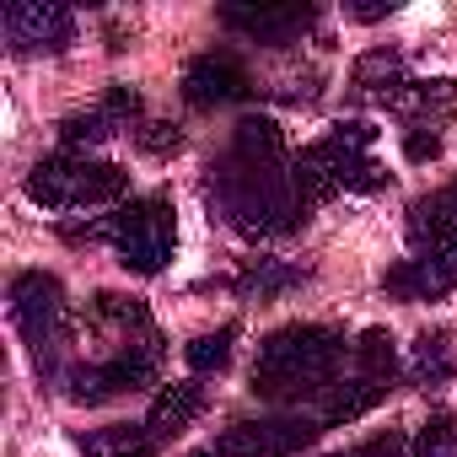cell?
Returning <instances> with one entry per match:
<instances>
[{"label": "cell", "instance_id": "6da1fadb", "mask_svg": "<svg viewBox=\"0 0 457 457\" xmlns=\"http://www.w3.org/2000/svg\"><path fill=\"white\" fill-rule=\"evenodd\" d=\"M210 199L248 237H286L307 220V199H302L286 156H270V151L232 145L210 167Z\"/></svg>", "mask_w": 457, "mask_h": 457}, {"label": "cell", "instance_id": "7a4b0ae2", "mask_svg": "<svg viewBox=\"0 0 457 457\" xmlns=\"http://www.w3.org/2000/svg\"><path fill=\"white\" fill-rule=\"evenodd\" d=\"M345 334L328 323H291L275 328L259 345L253 361V393L270 403H302V398H328L339 371H345Z\"/></svg>", "mask_w": 457, "mask_h": 457}, {"label": "cell", "instance_id": "3957f363", "mask_svg": "<svg viewBox=\"0 0 457 457\" xmlns=\"http://www.w3.org/2000/svg\"><path fill=\"white\" fill-rule=\"evenodd\" d=\"M371 145H377V124H366V119H345L323 140H312L291 162V178H296L302 199L312 204V199H328L339 188H382L387 172L371 162Z\"/></svg>", "mask_w": 457, "mask_h": 457}, {"label": "cell", "instance_id": "277c9868", "mask_svg": "<svg viewBox=\"0 0 457 457\" xmlns=\"http://www.w3.org/2000/svg\"><path fill=\"white\" fill-rule=\"evenodd\" d=\"M129 172L113 162H92L87 151H54L33 162L28 172V199L44 210H87V204H113L124 199Z\"/></svg>", "mask_w": 457, "mask_h": 457}, {"label": "cell", "instance_id": "5b68a950", "mask_svg": "<svg viewBox=\"0 0 457 457\" xmlns=\"http://www.w3.org/2000/svg\"><path fill=\"white\" fill-rule=\"evenodd\" d=\"M113 220V253L129 275H162L172 248H178V220H172V199L167 194H140L129 199Z\"/></svg>", "mask_w": 457, "mask_h": 457}, {"label": "cell", "instance_id": "8992f818", "mask_svg": "<svg viewBox=\"0 0 457 457\" xmlns=\"http://www.w3.org/2000/svg\"><path fill=\"white\" fill-rule=\"evenodd\" d=\"M12 318L22 328V339L38 355V371L60 377V350H65V286L44 270H22L12 280Z\"/></svg>", "mask_w": 457, "mask_h": 457}, {"label": "cell", "instance_id": "52a82bcc", "mask_svg": "<svg viewBox=\"0 0 457 457\" xmlns=\"http://www.w3.org/2000/svg\"><path fill=\"white\" fill-rule=\"evenodd\" d=\"M318 436H323V420H318V414L275 409V414L237 420L232 430H220L215 452H220V457H296V452H307Z\"/></svg>", "mask_w": 457, "mask_h": 457}, {"label": "cell", "instance_id": "ba28073f", "mask_svg": "<svg viewBox=\"0 0 457 457\" xmlns=\"http://www.w3.org/2000/svg\"><path fill=\"white\" fill-rule=\"evenodd\" d=\"M162 366V345H119L108 361H92V366H76L65 371V387L76 403H108L119 393H135L156 377Z\"/></svg>", "mask_w": 457, "mask_h": 457}, {"label": "cell", "instance_id": "9c48e42d", "mask_svg": "<svg viewBox=\"0 0 457 457\" xmlns=\"http://www.w3.org/2000/svg\"><path fill=\"white\" fill-rule=\"evenodd\" d=\"M0 33H6L12 54H60L76 38V17L54 0H12L0 12Z\"/></svg>", "mask_w": 457, "mask_h": 457}, {"label": "cell", "instance_id": "30bf717a", "mask_svg": "<svg viewBox=\"0 0 457 457\" xmlns=\"http://www.w3.org/2000/svg\"><path fill=\"white\" fill-rule=\"evenodd\" d=\"M220 28L264 49H291L302 44V33L318 28V6H296V0H286V6H220Z\"/></svg>", "mask_w": 457, "mask_h": 457}, {"label": "cell", "instance_id": "8fae6325", "mask_svg": "<svg viewBox=\"0 0 457 457\" xmlns=\"http://www.w3.org/2000/svg\"><path fill=\"white\" fill-rule=\"evenodd\" d=\"M253 92V76L243 71L237 54H226V49H210L199 60H188L183 71V103L199 108V113H215V108H232Z\"/></svg>", "mask_w": 457, "mask_h": 457}, {"label": "cell", "instance_id": "7c38bea8", "mask_svg": "<svg viewBox=\"0 0 457 457\" xmlns=\"http://www.w3.org/2000/svg\"><path fill=\"white\" fill-rule=\"evenodd\" d=\"M409 243L425 259H441L457 270V188H441L409 204Z\"/></svg>", "mask_w": 457, "mask_h": 457}, {"label": "cell", "instance_id": "4fadbf2b", "mask_svg": "<svg viewBox=\"0 0 457 457\" xmlns=\"http://www.w3.org/2000/svg\"><path fill=\"white\" fill-rule=\"evenodd\" d=\"M350 87H355V97H377V103L393 108L409 92V65H403L398 49H366L350 71Z\"/></svg>", "mask_w": 457, "mask_h": 457}, {"label": "cell", "instance_id": "5bb4252c", "mask_svg": "<svg viewBox=\"0 0 457 457\" xmlns=\"http://www.w3.org/2000/svg\"><path fill=\"white\" fill-rule=\"evenodd\" d=\"M452 280H457V270H452V264L414 253V259L393 264L382 286H387V296H398V302H441V296L452 291Z\"/></svg>", "mask_w": 457, "mask_h": 457}, {"label": "cell", "instance_id": "9a60e30c", "mask_svg": "<svg viewBox=\"0 0 457 457\" xmlns=\"http://www.w3.org/2000/svg\"><path fill=\"white\" fill-rule=\"evenodd\" d=\"M199 409H204V387H199V377H194V382H172V387H162L156 403H151V414H145L151 441L162 446V441L183 436V430L199 420Z\"/></svg>", "mask_w": 457, "mask_h": 457}, {"label": "cell", "instance_id": "2e32d148", "mask_svg": "<svg viewBox=\"0 0 457 457\" xmlns=\"http://www.w3.org/2000/svg\"><path fill=\"white\" fill-rule=\"evenodd\" d=\"M76 446L87 457H145L156 441H151L145 425H103V430H81Z\"/></svg>", "mask_w": 457, "mask_h": 457}, {"label": "cell", "instance_id": "e0dca14e", "mask_svg": "<svg viewBox=\"0 0 457 457\" xmlns=\"http://www.w3.org/2000/svg\"><path fill=\"white\" fill-rule=\"evenodd\" d=\"M350 355H355V371H361V377L393 387V377H398V350H393V334H387V328H366V334L350 345Z\"/></svg>", "mask_w": 457, "mask_h": 457}, {"label": "cell", "instance_id": "ac0fdd59", "mask_svg": "<svg viewBox=\"0 0 457 457\" xmlns=\"http://www.w3.org/2000/svg\"><path fill=\"white\" fill-rule=\"evenodd\" d=\"M291 286H302V270H291V264H280V259H253V264L237 275V291H243L248 302H270V296H280V291H291Z\"/></svg>", "mask_w": 457, "mask_h": 457}, {"label": "cell", "instance_id": "d6986e66", "mask_svg": "<svg viewBox=\"0 0 457 457\" xmlns=\"http://www.w3.org/2000/svg\"><path fill=\"white\" fill-rule=\"evenodd\" d=\"M452 371H457L452 339L425 328V334L414 339V382H425V387H441V382H452Z\"/></svg>", "mask_w": 457, "mask_h": 457}, {"label": "cell", "instance_id": "ffe728a7", "mask_svg": "<svg viewBox=\"0 0 457 457\" xmlns=\"http://www.w3.org/2000/svg\"><path fill=\"white\" fill-rule=\"evenodd\" d=\"M232 345H237V328L226 323V328L199 334L194 345H183V361H188V371H194V377H215V371L232 366Z\"/></svg>", "mask_w": 457, "mask_h": 457}, {"label": "cell", "instance_id": "44dd1931", "mask_svg": "<svg viewBox=\"0 0 457 457\" xmlns=\"http://www.w3.org/2000/svg\"><path fill=\"white\" fill-rule=\"evenodd\" d=\"M108 135H119V124L92 103L87 113H71L65 124H60V145L65 151H81V145H97V140H108Z\"/></svg>", "mask_w": 457, "mask_h": 457}, {"label": "cell", "instance_id": "7402d4cb", "mask_svg": "<svg viewBox=\"0 0 457 457\" xmlns=\"http://www.w3.org/2000/svg\"><path fill=\"white\" fill-rule=\"evenodd\" d=\"M414 457H457V425L446 414H436L420 436H414Z\"/></svg>", "mask_w": 457, "mask_h": 457}, {"label": "cell", "instance_id": "603a6c76", "mask_svg": "<svg viewBox=\"0 0 457 457\" xmlns=\"http://www.w3.org/2000/svg\"><path fill=\"white\" fill-rule=\"evenodd\" d=\"M135 140H140L151 156H167V151H178V145H183V135H178L172 124H145V129H135Z\"/></svg>", "mask_w": 457, "mask_h": 457}, {"label": "cell", "instance_id": "cb8c5ba5", "mask_svg": "<svg viewBox=\"0 0 457 457\" xmlns=\"http://www.w3.org/2000/svg\"><path fill=\"white\" fill-rule=\"evenodd\" d=\"M403 156L409 162H436L441 156V135L436 129H403Z\"/></svg>", "mask_w": 457, "mask_h": 457}, {"label": "cell", "instance_id": "d4e9b609", "mask_svg": "<svg viewBox=\"0 0 457 457\" xmlns=\"http://www.w3.org/2000/svg\"><path fill=\"white\" fill-rule=\"evenodd\" d=\"M409 446H403V436L398 430H382V436H371L366 446H355V452H334V457H403Z\"/></svg>", "mask_w": 457, "mask_h": 457}, {"label": "cell", "instance_id": "484cf974", "mask_svg": "<svg viewBox=\"0 0 457 457\" xmlns=\"http://www.w3.org/2000/svg\"><path fill=\"white\" fill-rule=\"evenodd\" d=\"M188 457H220V452H215V446H210V452H188Z\"/></svg>", "mask_w": 457, "mask_h": 457}]
</instances>
